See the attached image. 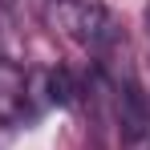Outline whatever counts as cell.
Returning <instances> with one entry per match:
<instances>
[{"mask_svg":"<svg viewBox=\"0 0 150 150\" xmlns=\"http://www.w3.org/2000/svg\"><path fill=\"white\" fill-rule=\"evenodd\" d=\"M57 25L89 53H101L105 45L118 41V28L110 21V12L93 0H57Z\"/></svg>","mask_w":150,"mask_h":150,"instance_id":"1","label":"cell"},{"mask_svg":"<svg viewBox=\"0 0 150 150\" xmlns=\"http://www.w3.org/2000/svg\"><path fill=\"white\" fill-rule=\"evenodd\" d=\"M118 118H122V138L130 150L150 146V101L134 81L118 89Z\"/></svg>","mask_w":150,"mask_h":150,"instance_id":"2","label":"cell"},{"mask_svg":"<svg viewBox=\"0 0 150 150\" xmlns=\"http://www.w3.org/2000/svg\"><path fill=\"white\" fill-rule=\"evenodd\" d=\"M25 77L8 65H0V122H16L25 110Z\"/></svg>","mask_w":150,"mask_h":150,"instance_id":"3","label":"cell"}]
</instances>
